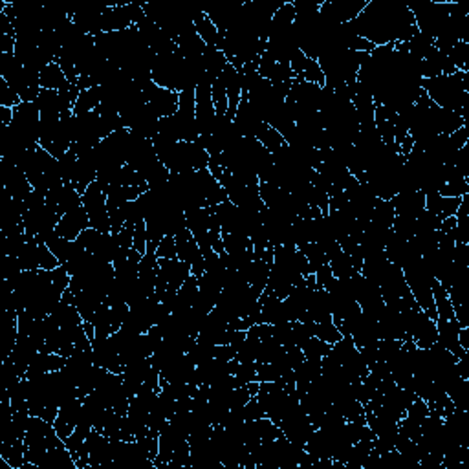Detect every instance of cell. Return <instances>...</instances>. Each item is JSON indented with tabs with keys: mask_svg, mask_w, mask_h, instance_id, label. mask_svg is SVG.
Wrapping results in <instances>:
<instances>
[{
	"mask_svg": "<svg viewBox=\"0 0 469 469\" xmlns=\"http://www.w3.org/2000/svg\"><path fill=\"white\" fill-rule=\"evenodd\" d=\"M46 202L59 216H63L64 213L72 211V209L83 206V200H81V195L77 193L74 183H63V186L48 191Z\"/></svg>",
	"mask_w": 469,
	"mask_h": 469,
	"instance_id": "11",
	"label": "cell"
},
{
	"mask_svg": "<svg viewBox=\"0 0 469 469\" xmlns=\"http://www.w3.org/2000/svg\"><path fill=\"white\" fill-rule=\"evenodd\" d=\"M396 216H409L416 218L422 211H425V195L422 191H410V193H398L390 198Z\"/></svg>",
	"mask_w": 469,
	"mask_h": 469,
	"instance_id": "14",
	"label": "cell"
},
{
	"mask_svg": "<svg viewBox=\"0 0 469 469\" xmlns=\"http://www.w3.org/2000/svg\"><path fill=\"white\" fill-rule=\"evenodd\" d=\"M255 138H257V140L264 145V148H266L268 153H271V154L277 153V151H279V148L286 143V140L283 138V134H279V132L275 131L273 127H270L268 123L262 125V128L257 132Z\"/></svg>",
	"mask_w": 469,
	"mask_h": 469,
	"instance_id": "25",
	"label": "cell"
},
{
	"mask_svg": "<svg viewBox=\"0 0 469 469\" xmlns=\"http://www.w3.org/2000/svg\"><path fill=\"white\" fill-rule=\"evenodd\" d=\"M258 303H261L262 323H266V325H281V323L290 321L284 299H277L273 296L262 293Z\"/></svg>",
	"mask_w": 469,
	"mask_h": 469,
	"instance_id": "16",
	"label": "cell"
},
{
	"mask_svg": "<svg viewBox=\"0 0 469 469\" xmlns=\"http://www.w3.org/2000/svg\"><path fill=\"white\" fill-rule=\"evenodd\" d=\"M99 105H101V94H99V86H94V89H89V90H81L79 98H77L72 112L76 116L89 114V112H94V110L98 109Z\"/></svg>",
	"mask_w": 469,
	"mask_h": 469,
	"instance_id": "23",
	"label": "cell"
},
{
	"mask_svg": "<svg viewBox=\"0 0 469 469\" xmlns=\"http://www.w3.org/2000/svg\"><path fill=\"white\" fill-rule=\"evenodd\" d=\"M66 365V358L59 354H48V352H39L31 360L26 376H39V374H48V372L61 370Z\"/></svg>",
	"mask_w": 469,
	"mask_h": 469,
	"instance_id": "20",
	"label": "cell"
},
{
	"mask_svg": "<svg viewBox=\"0 0 469 469\" xmlns=\"http://www.w3.org/2000/svg\"><path fill=\"white\" fill-rule=\"evenodd\" d=\"M264 416H266V413H264V409H262V405L258 403L257 398H251L250 402L244 405V420H246V422H248V420L264 418Z\"/></svg>",
	"mask_w": 469,
	"mask_h": 469,
	"instance_id": "38",
	"label": "cell"
},
{
	"mask_svg": "<svg viewBox=\"0 0 469 469\" xmlns=\"http://www.w3.org/2000/svg\"><path fill=\"white\" fill-rule=\"evenodd\" d=\"M70 19L79 26L86 35L112 34V31L127 30L136 26L145 17L141 4H119L103 6V8L81 9V11L68 13Z\"/></svg>",
	"mask_w": 469,
	"mask_h": 469,
	"instance_id": "2",
	"label": "cell"
},
{
	"mask_svg": "<svg viewBox=\"0 0 469 469\" xmlns=\"http://www.w3.org/2000/svg\"><path fill=\"white\" fill-rule=\"evenodd\" d=\"M0 121L4 127H9L13 121V109H8V106H0Z\"/></svg>",
	"mask_w": 469,
	"mask_h": 469,
	"instance_id": "40",
	"label": "cell"
},
{
	"mask_svg": "<svg viewBox=\"0 0 469 469\" xmlns=\"http://www.w3.org/2000/svg\"><path fill=\"white\" fill-rule=\"evenodd\" d=\"M316 338L328 343V345H334V343H338L343 336L338 330V326L334 325V321H326V323H316Z\"/></svg>",
	"mask_w": 469,
	"mask_h": 469,
	"instance_id": "33",
	"label": "cell"
},
{
	"mask_svg": "<svg viewBox=\"0 0 469 469\" xmlns=\"http://www.w3.org/2000/svg\"><path fill=\"white\" fill-rule=\"evenodd\" d=\"M211 96H213V106H215L216 116H226V114H228V109H229L228 94H226V89L222 86V83H220L218 79L213 83Z\"/></svg>",
	"mask_w": 469,
	"mask_h": 469,
	"instance_id": "32",
	"label": "cell"
},
{
	"mask_svg": "<svg viewBox=\"0 0 469 469\" xmlns=\"http://www.w3.org/2000/svg\"><path fill=\"white\" fill-rule=\"evenodd\" d=\"M2 182H4L6 193L11 198L21 200V202H24L34 193V187H31L24 171L17 167L13 161L2 160Z\"/></svg>",
	"mask_w": 469,
	"mask_h": 469,
	"instance_id": "8",
	"label": "cell"
},
{
	"mask_svg": "<svg viewBox=\"0 0 469 469\" xmlns=\"http://www.w3.org/2000/svg\"><path fill=\"white\" fill-rule=\"evenodd\" d=\"M143 99L154 114L158 118H165V116H173L178 112V94L171 92L167 89H161L154 83L153 79L148 81L147 85L143 86Z\"/></svg>",
	"mask_w": 469,
	"mask_h": 469,
	"instance_id": "6",
	"label": "cell"
},
{
	"mask_svg": "<svg viewBox=\"0 0 469 469\" xmlns=\"http://www.w3.org/2000/svg\"><path fill=\"white\" fill-rule=\"evenodd\" d=\"M328 264L330 268H332V273H334L336 279H347V277L355 273L354 264H352V261L347 255L343 253V250L338 251L334 257H330Z\"/></svg>",
	"mask_w": 469,
	"mask_h": 469,
	"instance_id": "26",
	"label": "cell"
},
{
	"mask_svg": "<svg viewBox=\"0 0 469 469\" xmlns=\"http://www.w3.org/2000/svg\"><path fill=\"white\" fill-rule=\"evenodd\" d=\"M70 85H72V83L66 79V76H64V72L61 70V66L57 63L48 64L43 72H41V86H43V89L63 92V90H66Z\"/></svg>",
	"mask_w": 469,
	"mask_h": 469,
	"instance_id": "21",
	"label": "cell"
},
{
	"mask_svg": "<svg viewBox=\"0 0 469 469\" xmlns=\"http://www.w3.org/2000/svg\"><path fill=\"white\" fill-rule=\"evenodd\" d=\"M19 262L24 271L30 270H55V268L61 266V262L57 261L54 253L48 250L46 244H41L37 242L35 237H28V242L24 244V248L21 250V253L17 255Z\"/></svg>",
	"mask_w": 469,
	"mask_h": 469,
	"instance_id": "5",
	"label": "cell"
},
{
	"mask_svg": "<svg viewBox=\"0 0 469 469\" xmlns=\"http://www.w3.org/2000/svg\"><path fill=\"white\" fill-rule=\"evenodd\" d=\"M202 61H203V66H206V72H208L215 81L216 77L222 74L226 64H228V59H226V55L222 54V50L213 46L206 48V51H203L202 55Z\"/></svg>",
	"mask_w": 469,
	"mask_h": 469,
	"instance_id": "24",
	"label": "cell"
},
{
	"mask_svg": "<svg viewBox=\"0 0 469 469\" xmlns=\"http://www.w3.org/2000/svg\"><path fill=\"white\" fill-rule=\"evenodd\" d=\"M438 195L449 196V198H462V196L469 195V180L468 178H451L444 186L438 189Z\"/></svg>",
	"mask_w": 469,
	"mask_h": 469,
	"instance_id": "28",
	"label": "cell"
},
{
	"mask_svg": "<svg viewBox=\"0 0 469 469\" xmlns=\"http://www.w3.org/2000/svg\"><path fill=\"white\" fill-rule=\"evenodd\" d=\"M277 425L281 427L283 435L286 436L292 444L299 445V448H305V444L308 442V438L312 436V433L316 431V425L312 423L310 416L306 415V410L299 405L293 407L288 415L283 416Z\"/></svg>",
	"mask_w": 469,
	"mask_h": 469,
	"instance_id": "4",
	"label": "cell"
},
{
	"mask_svg": "<svg viewBox=\"0 0 469 469\" xmlns=\"http://www.w3.org/2000/svg\"><path fill=\"white\" fill-rule=\"evenodd\" d=\"M330 347H332V345H328V343L321 341V339L313 336V338H310L308 341L301 347V351H303L306 360H323V358L328 355Z\"/></svg>",
	"mask_w": 469,
	"mask_h": 469,
	"instance_id": "29",
	"label": "cell"
},
{
	"mask_svg": "<svg viewBox=\"0 0 469 469\" xmlns=\"http://www.w3.org/2000/svg\"><path fill=\"white\" fill-rule=\"evenodd\" d=\"M460 202L462 198H449V196H442L438 195V193L425 195V209L429 213H433L440 222L449 218V216L457 215V209L458 206H460Z\"/></svg>",
	"mask_w": 469,
	"mask_h": 469,
	"instance_id": "19",
	"label": "cell"
},
{
	"mask_svg": "<svg viewBox=\"0 0 469 469\" xmlns=\"http://www.w3.org/2000/svg\"><path fill=\"white\" fill-rule=\"evenodd\" d=\"M231 374V367H229V361L222 360H213L206 361V363L196 365V385H213L215 381H218L220 378L228 376Z\"/></svg>",
	"mask_w": 469,
	"mask_h": 469,
	"instance_id": "18",
	"label": "cell"
},
{
	"mask_svg": "<svg viewBox=\"0 0 469 469\" xmlns=\"http://www.w3.org/2000/svg\"><path fill=\"white\" fill-rule=\"evenodd\" d=\"M215 347L216 345H206V343L196 341L195 347L191 348L186 355L191 360V363L196 367V365L206 363V361H209L215 358Z\"/></svg>",
	"mask_w": 469,
	"mask_h": 469,
	"instance_id": "31",
	"label": "cell"
},
{
	"mask_svg": "<svg viewBox=\"0 0 469 469\" xmlns=\"http://www.w3.org/2000/svg\"><path fill=\"white\" fill-rule=\"evenodd\" d=\"M355 35L370 41L374 46L403 43L418 34L415 17L407 4L394 0H372L363 11L348 22Z\"/></svg>",
	"mask_w": 469,
	"mask_h": 469,
	"instance_id": "1",
	"label": "cell"
},
{
	"mask_svg": "<svg viewBox=\"0 0 469 469\" xmlns=\"http://www.w3.org/2000/svg\"><path fill=\"white\" fill-rule=\"evenodd\" d=\"M233 123H235V127L241 132L242 138H255L257 132L261 131L262 125L266 121H264L262 116L253 109V105L248 101V98L242 96L241 103H238L237 114L233 118Z\"/></svg>",
	"mask_w": 469,
	"mask_h": 469,
	"instance_id": "9",
	"label": "cell"
},
{
	"mask_svg": "<svg viewBox=\"0 0 469 469\" xmlns=\"http://www.w3.org/2000/svg\"><path fill=\"white\" fill-rule=\"evenodd\" d=\"M158 258H178L176 253V238L174 237H163L156 248Z\"/></svg>",
	"mask_w": 469,
	"mask_h": 469,
	"instance_id": "36",
	"label": "cell"
},
{
	"mask_svg": "<svg viewBox=\"0 0 469 469\" xmlns=\"http://www.w3.org/2000/svg\"><path fill=\"white\" fill-rule=\"evenodd\" d=\"M176 238V253L178 258L182 262H186L187 266L191 268V275H195L196 279L202 277L203 271H206V262H203V253L200 250V246L196 244L195 237L189 229H186L183 233H180Z\"/></svg>",
	"mask_w": 469,
	"mask_h": 469,
	"instance_id": "7",
	"label": "cell"
},
{
	"mask_svg": "<svg viewBox=\"0 0 469 469\" xmlns=\"http://www.w3.org/2000/svg\"><path fill=\"white\" fill-rule=\"evenodd\" d=\"M134 250L140 251L141 255L147 253V228H145V220H141V222L134 226Z\"/></svg>",
	"mask_w": 469,
	"mask_h": 469,
	"instance_id": "37",
	"label": "cell"
},
{
	"mask_svg": "<svg viewBox=\"0 0 469 469\" xmlns=\"http://www.w3.org/2000/svg\"><path fill=\"white\" fill-rule=\"evenodd\" d=\"M50 316L59 323L61 328H74V326L77 325H83V317H81L77 306L70 305V303H64V301H61L59 306H57Z\"/></svg>",
	"mask_w": 469,
	"mask_h": 469,
	"instance_id": "22",
	"label": "cell"
},
{
	"mask_svg": "<svg viewBox=\"0 0 469 469\" xmlns=\"http://www.w3.org/2000/svg\"><path fill=\"white\" fill-rule=\"evenodd\" d=\"M193 24H195L196 34L200 35L203 43L208 44V46L222 50V46H224V35L220 34L218 28L213 24L211 19L208 17V13L198 9V11L195 13V17H193Z\"/></svg>",
	"mask_w": 469,
	"mask_h": 469,
	"instance_id": "17",
	"label": "cell"
},
{
	"mask_svg": "<svg viewBox=\"0 0 469 469\" xmlns=\"http://www.w3.org/2000/svg\"><path fill=\"white\" fill-rule=\"evenodd\" d=\"M409 338L416 343L418 348L433 347L436 343V323L433 321L431 317L425 316V312L420 310L415 325L410 328Z\"/></svg>",
	"mask_w": 469,
	"mask_h": 469,
	"instance_id": "15",
	"label": "cell"
},
{
	"mask_svg": "<svg viewBox=\"0 0 469 469\" xmlns=\"http://www.w3.org/2000/svg\"><path fill=\"white\" fill-rule=\"evenodd\" d=\"M258 351H261V341L257 338H248L241 343V347L237 348V358L235 360L238 363H257Z\"/></svg>",
	"mask_w": 469,
	"mask_h": 469,
	"instance_id": "27",
	"label": "cell"
},
{
	"mask_svg": "<svg viewBox=\"0 0 469 469\" xmlns=\"http://www.w3.org/2000/svg\"><path fill=\"white\" fill-rule=\"evenodd\" d=\"M21 103V96L8 85V81H6L4 77H0V106L15 109V106H19Z\"/></svg>",
	"mask_w": 469,
	"mask_h": 469,
	"instance_id": "35",
	"label": "cell"
},
{
	"mask_svg": "<svg viewBox=\"0 0 469 469\" xmlns=\"http://www.w3.org/2000/svg\"><path fill=\"white\" fill-rule=\"evenodd\" d=\"M462 326L458 325L457 319H436V343L442 345L445 351L451 352L457 360H460L462 355L468 351L460 347L458 343V334H460Z\"/></svg>",
	"mask_w": 469,
	"mask_h": 469,
	"instance_id": "13",
	"label": "cell"
},
{
	"mask_svg": "<svg viewBox=\"0 0 469 469\" xmlns=\"http://www.w3.org/2000/svg\"><path fill=\"white\" fill-rule=\"evenodd\" d=\"M449 141H451L453 147L457 148V151H460L462 147H465L469 141L468 127H462V128H458V131L453 132V134H449Z\"/></svg>",
	"mask_w": 469,
	"mask_h": 469,
	"instance_id": "39",
	"label": "cell"
},
{
	"mask_svg": "<svg viewBox=\"0 0 469 469\" xmlns=\"http://www.w3.org/2000/svg\"><path fill=\"white\" fill-rule=\"evenodd\" d=\"M427 416H429V407H427V402H423L420 398H416L415 402L410 403L409 409H407L405 413V418L420 427H422L423 420H425Z\"/></svg>",
	"mask_w": 469,
	"mask_h": 469,
	"instance_id": "34",
	"label": "cell"
},
{
	"mask_svg": "<svg viewBox=\"0 0 469 469\" xmlns=\"http://www.w3.org/2000/svg\"><path fill=\"white\" fill-rule=\"evenodd\" d=\"M89 228H90L89 213H86V209L83 208V206H79V208L64 213V215L61 216L59 222H57V228H55V233L61 235L63 238H66V241H76L81 233Z\"/></svg>",
	"mask_w": 469,
	"mask_h": 469,
	"instance_id": "10",
	"label": "cell"
},
{
	"mask_svg": "<svg viewBox=\"0 0 469 469\" xmlns=\"http://www.w3.org/2000/svg\"><path fill=\"white\" fill-rule=\"evenodd\" d=\"M81 410H83V400L81 398H74V400L59 407V415L55 418L54 427L61 440H66L76 431L81 420Z\"/></svg>",
	"mask_w": 469,
	"mask_h": 469,
	"instance_id": "12",
	"label": "cell"
},
{
	"mask_svg": "<svg viewBox=\"0 0 469 469\" xmlns=\"http://www.w3.org/2000/svg\"><path fill=\"white\" fill-rule=\"evenodd\" d=\"M422 90L440 109L453 110L468 118L469 106V76L468 72H457L453 76H440L433 79H422Z\"/></svg>",
	"mask_w": 469,
	"mask_h": 469,
	"instance_id": "3",
	"label": "cell"
},
{
	"mask_svg": "<svg viewBox=\"0 0 469 469\" xmlns=\"http://www.w3.org/2000/svg\"><path fill=\"white\" fill-rule=\"evenodd\" d=\"M22 68H24V64L13 54H0V77H4L6 81L13 79L17 74L22 72Z\"/></svg>",
	"mask_w": 469,
	"mask_h": 469,
	"instance_id": "30",
	"label": "cell"
}]
</instances>
